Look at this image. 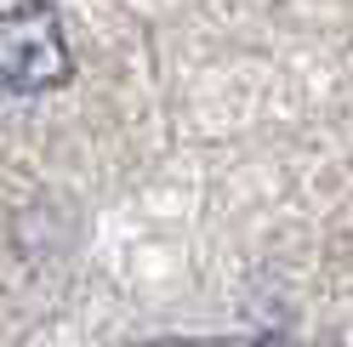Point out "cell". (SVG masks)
<instances>
[{
    "label": "cell",
    "instance_id": "1",
    "mask_svg": "<svg viewBox=\"0 0 353 347\" xmlns=\"http://www.w3.org/2000/svg\"><path fill=\"white\" fill-rule=\"evenodd\" d=\"M74 80V52L52 0H17L0 12V92L34 97Z\"/></svg>",
    "mask_w": 353,
    "mask_h": 347
},
{
    "label": "cell",
    "instance_id": "2",
    "mask_svg": "<svg viewBox=\"0 0 353 347\" xmlns=\"http://www.w3.org/2000/svg\"><path fill=\"white\" fill-rule=\"evenodd\" d=\"M165 347H291L285 336H256V341H165Z\"/></svg>",
    "mask_w": 353,
    "mask_h": 347
}]
</instances>
